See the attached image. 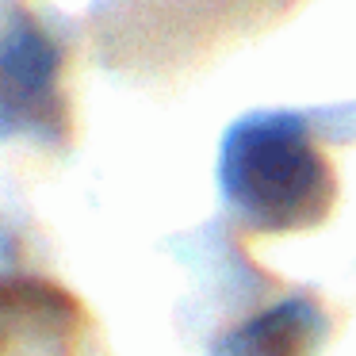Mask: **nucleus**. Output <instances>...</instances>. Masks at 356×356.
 Masks as SVG:
<instances>
[{
  "label": "nucleus",
  "mask_w": 356,
  "mask_h": 356,
  "mask_svg": "<svg viewBox=\"0 0 356 356\" xmlns=\"http://www.w3.org/2000/svg\"><path fill=\"white\" fill-rule=\"evenodd\" d=\"M218 184L249 226L295 234L325 222L337 200V177L314 146L307 123L287 111H257L226 131Z\"/></svg>",
  "instance_id": "1"
},
{
  "label": "nucleus",
  "mask_w": 356,
  "mask_h": 356,
  "mask_svg": "<svg viewBox=\"0 0 356 356\" xmlns=\"http://www.w3.org/2000/svg\"><path fill=\"white\" fill-rule=\"evenodd\" d=\"M85 310L35 276H0V356H81Z\"/></svg>",
  "instance_id": "3"
},
{
  "label": "nucleus",
  "mask_w": 356,
  "mask_h": 356,
  "mask_svg": "<svg viewBox=\"0 0 356 356\" xmlns=\"http://www.w3.org/2000/svg\"><path fill=\"white\" fill-rule=\"evenodd\" d=\"M322 337V307L307 295H295L230 330L215 345V356H314Z\"/></svg>",
  "instance_id": "4"
},
{
  "label": "nucleus",
  "mask_w": 356,
  "mask_h": 356,
  "mask_svg": "<svg viewBox=\"0 0 356 356\" xmlns=\"http://www.w3.org/2000/svg\"><path fill=\"white\" fill-rule=\"evenodd\" d=\"M58 47L27 16L0 31V138H62L65 104L58 88Z\"/></svg>",
  "instance_id": "2"
}]
</instances>
